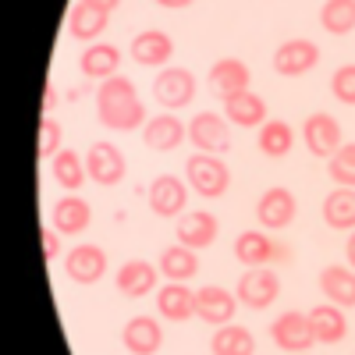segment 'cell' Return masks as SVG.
<instances>
[{
  "label": "cell",
  "mask_w": 355,
  "mask_h": 355,
  "mask_svg": "<svg viewBox=\"0 0 355 355\" xmlns=\"http://www.w3.org/2000/svg\"><path fill=\"white\" fill-rule=\"evenodd\" d=\"M96 117L110 132H135V128H146V121H150L146 103L139 100L135 82L125 78V75H114V78L100 82V89H96Z\"/></svg>",
  "instance_id": "obj_1"
},
{
  "label": "cell",
  "mask_w": 355,
  "mask_h": 355,
  "mask_svg": "<svg viewBox=\"0 0 355 355\" xmlns=\"http://www.w3.org/2000/svg\"><path fill=\"white\" fill-rule=\"evenodd\" d=\"M185 182L196 196L202 199H220L231 189V167L224 164V157L214 153H192L185 160Z\"/></svg>",
  "instance_id": "obj_2"
},
{
  "label": "cell",
  "mask_w": 355,
  "mask_h": 355,
  "mask_svg": "<svg viewBox=\"0 0 355 355\" xmlns=\"http://www.w3.org/2000/svg\"><path fill=\"white\" fill-rule=\"evenodd\" d=\"M146 199H150V210L160 220H178L189 206V182L178 174H157L150 189H146Z\"/></svg>",
  "instance_id": "obj_3"
},
{
  "label": "cell",
  "mask_w": 355,
  "mask_h": 355,
  "mask_svg": "<svg viewBox=\"0 0 355 355\" xmlns=\"http://www.w3.org/2000/svg\"><path fill=\"white\" fill-rule=\"evenodd\" d=\"M234 295L245 309H270L274 299L281 295V277L270 270V266H245L239 284H234Z\"/></svg>",
  "instance_id": "obj_4"
},
{
  "label": "cell",
  "mask_w": 355,
  "mask_h": 355,
  "mask_svg": "<svg viewBox=\"0 0 355 355\" xmlns=\"http://www.w3.org/2000/svg\"><path fill=\"white\" fill-rule=\"evenodd\" d=\"M85 167H89V182H96V185H103V189L121 185V178L128 174L125 153L117 150L114 142H107V139H96V142L85 150Z\"/></svg>",
  "instance_id": "obj_5"
},
{
  "label": "cell",
  "mask_w": 355,
  "mask_h": 355,
  "mask_svg": "<svg viewBox=\"0 0 355 355\" xmlns=\"http://www.w3.org/2000/svg\"><path fill=\"white\" fill-rule=\"evenodd\" d=\"M189 139L199 153H214L224 157L231 150V121L217 110H199L189 125Z\"/></svg>",
  "instance_id": "obj_6"
},
{
  "label": "cell",
  "mask_w": 355,
  "mask_h": 355,
  "mask_svg": "<svg viewBox=\"0 0 355 355\" xmlns=\"http://www.w3.org/2000/svg\"><path fill=\"white\" fill-rule=\"evenodd\" d=\"M153 96L164 110H182L192 103L196 96V75L189 68H178V64H167L157 71L153 78Z\"/></svg>",
  "instance_id": "obj_7"
},
{
  "label": "cell",
  "mask_w": 355,
  "mask_h": 355,
  "mask_svg": "<svg viewBox=\"0 0 355 355\" xmlns=\"http://www.w3.org/2000/svg\"><path fill=\"white\" fill-rule=\"evenodd\" d=\"M295 214H299V199H295V192L284 189V185H270L256 199V220H259L263 231H284V227H291Z\"/></svg>",
  "instance_id": "obj_8"
},
{
  "label": "cell",
  "mask_w": 355,
  "mask_h": 355,
  "mask_svg": "<svg viewBox=\"0 0 355 355\" xmlns=\"http://www.w3.org/2000/svg\"><path fill=\"white\" fill-rule=\"evenodd\" d=\"M302 139H306V150L320 160H331L341 146H345V135H341V125H338V117L327 114V110H316L306 117V125H302Z\"/></svg>",
  "instance_id": "obj_9"
},
{
  "label": "cell",
  "mask_w": 355,
  "mask_h": 355,
  "mask_svg": "<svg viewBox=\"0 0 355 355\" xmlns=\"http://www.w3.org/2000/svg\"><path fill=\"white\" fill-rule=\"evenodd\" d=\"M316 64H320V46L313 40L291 36V40L277 43V50H274V71L284 78H299V75L313 71Z\"/></svg>",
  "instance_id": "obj_10"
},
{
  "label": "cell",
  "mask_w": 355,
  "mask_h": 355,
  "mask_svg": "<svg viewBox=\"0 0 355 355\" xmlns=\"http://www.w3.org/2000/svg\"><path fill=\"white\" fill-rule=\"evenodd\" d=\"M270 338L281 352L295 355V352H309L316 345L313 338V327H309V313H299V309H288L281 313L274 323H270Z\"/></svg>",
  "instance_id": "obj_11"
},
{
  "label": "cell",
  "mask_w": 355,
  "mask_h": 355,
  "mask_svg": "<svg viewBox=\"0 0 355 355\" xmlns=\"http://www.w3.org/2000/svg\"><path fill=\"white\" fill-rule=\"evenodd\" d=\"M64 274L75 284H96L107 274V252L96 242H78L64 252Z\"/></svg>",
  "instance_id": "obj_12"
},
{
  "label": "cell",
  "mask_w": 355,
  "mask_h": 355,
  "mask_svg": "<svg viewBox=\"0 0 355 355\" xmlns=\"http://www.w3.org/2000/svg\"><path fill=\"white\" fill-rule=\"evenodd\" d=\"M185 139H189V125H182V117H174V110H160L142 128V142L153 153H174Z\"/></svg>",
  "instance_id": "obj_13"
},
{
  "label": "cell",
  "mask_w": 355,
  "mask_h": 355,
  "mask_svg": "<svg viewBox=\"0 0 355 355\" xmlns=\"http://www.w3.org/2000/svg\"><path fill=\"white\" fill-rule=\"evenodd\" d=\"M234 309H239V295L220 288V284H206L196 291V316L210 327H224V323L234 320Z\"/></svg>",
  "instance_id": "obj_14"
},
{
  "label": "cell",
  "mask_w": 355,
  "mask_h": 355,
  "mask_svg": "<svg viewBox=\"0 0 355 355\" xmlns=\"http://www.w3.org/2000/svg\"><path fill=\"white\" fill-rule=\"evenodd\" d=\"M89 224H93V206H89L78 192H68L53 202L50 210V227L61 231V234H82L89 231Z\"/></svg>",
  "instance_id": "obj_15"
},
{
  "label": "cell",
  "mask_w": 355,
  "mask_h": 355,
  "mask_svg": "<svg viewBox=\"0 0 355 355\" xmlns=\"http://www.w3.org/2000/svg\"><path fill=\"white\" fill-rule=\"evenodd\" d=\"M178 242L189 245V249H206V245H214L217 242V234H220V220L210 214V210H192V214H182L178 217Z\"/></svg>",
  "instance_id": "obj_16"
},
{
  "label": "cell",
  "mask_w": 355,
  "mask_h": 355,
  "mask_svg": "<svg viewBox=\"0 0 355 355\" xmlns=\"http://www.w3.org/2000/svg\"><path fill=\"white\" fill-rule=\"evenodd\" d=\"M157 277H160V266L153 263H146V259H128L117 266V274H114V288L128 295V299H142V295H150L157 291Z\"/></svg>",
  "instance_id": "obj_17"
},
{
  "label": "cell",
  "mask_w": 355,
  "mask_h": 355,
  "mask_svg": "<svg viewBox=\"0 0 355 355\" xmlns=\"http://www.w3.org/2000/svg\"><path fill=\"white\" fill-rule=\"evenodd\" d=\"M174 57V40L164 28H146L132 40V61L142 68H167Z\"/></svg>",
  "instance_id": "obj_18"
},
{
  "label": "cell",
  "mask_w": 355,
  "mask_h": 355,
  "mask_svg": "<svg viewBox=\"0 0 355 355\" xmlns=\"http://www.w3.org/2000/svg\"><path fill=\"white\" fill-rule=\"evenodd\" d=\"M249 85H252V71H249L245 61H239V57H220V61L210 68V89L220 100L249 93Z\"/></svg>",
  "instance_id": "obj_19"
},
{
  "label": "cell",
  "mask_w": 355,
  "mask_h": 355,
  "mask_svg": "<svg viewBox=\"0 0 355 355\" xmlns=\"http://www.w3.org/2000/svg\"><path fill=\"white\" fill-rule=\"evenodd\" d=\"M121 345L128 355H157L160 345H164V327H160V320L153 316H132L125 323V331H121Z\"/></svg>",
  "instance_id": "obj_20"
},
{
  "label": "cell",
  "mask_w": 355,
  "mask_h": 355,
  "mask_svg": "<svg viewBox=\"0 0 355 355\" xmlns=\"http://www.w3.org/2000/svg\"><path fill=\"white\" fill-rule=\"evenodd\" d=\"M309 327H313L316 345H338L348 338V316L334 302H320L309 309Z\"/></svg>",
  "instance_id": "obj_21"
},
{
  "label": "cell",
  "mask_w": 355,
  "mask_h": 355,
  "mask_svg": "<svg viewBox=\"0 0 355 355\" xmlns=\"http://www.w3.org/2000/svg\"><path fill=\"white\" fill-rule=\"evenodd\" d=\"M107 25H110V11L93 8V4H85V0H78L68 11V36L78 40V43H96Z\"/></svg>",
  "instance_id": "obj_22"
},
{
  "label": "cell",
  "mask_w": 355,
  "mask_h": 355,
  "mask_svg": "<svg viewBox=\"0 0 355 355\" xmlns=\"http://www.w3.org/2000/svg\"><path fill=\"white\" fill-rule=\"evenodd\" d=\"M274 256H284L277 249V242L270 234H263L259 227H245L239 239H234V259L245 263V266H266Z\"/></svg>",
  "instance_id": "obj_23"
},
{
  "label": "cell",
  "mask_w": 355,
  "mask_h": 355,
  "mask_svg": "<svg viewBox=\"0 0 355 355\" xmlns=\"http://www.w3.org/2000/svg\"><path fill=\"white\" fill-rule=\"evenodd\" d=\"M78 68L85 78H96V82H107L117 75V68H121V50H117L114 43H89L78 57Z\"/></svg>",
  "instance_id": "obj_24"
},
{
  "label": "cell",
  "mask_w": 355,
  "mask_h": 355,
  "mask_svg": "<svg viewBox=\"0 0 355 355\" xmlns=\"http://www.w3.org/2000/svg\"><path fill=\"white\" fill-rule=\"evenodd\" d=\"M157 313L164 320H171V323L192 320V313H196V291L185 288V284H178V281H167L157 291Z\"/></svg>",
  "instance_id": "obj_25"
},
{
  "label": "cell",
  "mask_w": 355,
  "mask_h": 355,
  "mask_svg": "<svg viewBox=\"0 0 355 355\" xmlns=\"http://www.w3.org/2000/svg\"><path fill=\"white\" fill-rule=\"evenodd\" d=\"M320 291L323 299L341 306V309H352L355 306V270L352 266H323L320 270Z\"/></svg>",
  "instance_id": "obj_26"
},
{
  "label": "cell",
  "mask_w": 355,
  "mask_h": 355,
  "mask_svg": "<svg viewBox=\"0 0 355 355\" xmlns=\"http://www.w3.org/2000/svg\"><path fill=\"white\" fill-rule=\"evenodd\" d=\"M323 224L331 231H355V189L334 185L323 196Z\"/></svg>",
  "instance_id": "obj_27"
},
{
  "label": "cell",
  "mask_w": 355,
  "mask_h": 355,
  "mask_svg": "<svg viewBox=\"0 0 355 355\" xmlns=\"http://www.w3.org/2000/svg\"><path fill=\"white\" fill-rule=\"evenodd\" d=\"M157 266H160V274H164L167 281L185 284V281H192V277L199 274V256H196V249L174 242V245H167V249L160 252Z\"/></svg>",
  "instance_id": "obj_28"
},
{
  "label": "cell",
  "mask_w": 355,
  "mask_h": 355,
  "mask_svg": "<svg viewBox=\"0 0 355 355\" xmlns=\"http://www.w3.org/2000/svg\"><path fill=\"white\" fill-rule=\"evenodd\" d=\"M256 146L263 157L270 160H281L295 150V128L288 121H281V117H270V121L259 125V135H256Z\"/></svg>",
  "instance_id": "obj_29"
},
{
  "label": "cell",
  "mask_w": 355,
  "mask_h": 355,
  "mask_svg": "<svg viewBox=\"0 0 355 355\" xmlns=\"http://www.w3.org/2000/svg\"><path fill=\"white\" fill-rule=\"evenodd\" d=\"M224 117L239 128H259L263 121H270L266 117V100L256 93H239V96L224 100Z\"/></svg>",
  "instance_id": "obj_30"
},
{
  "label": "cell",
  "mask_w": 355,
  "mask_h": 355,
  "mask_svg": "<svg viewBox=\"0 0 355 355\" xmlns=\"http://www.w3.org/2000/svg\"><path fill=\"white\" fill-rule=\"evenodd\" d=\"M50 174H53V182L61 185L64 192H78L89 182V167H85V157H78V150H61L57 153L50 160Z\"/></svg>",
  "instance_id": "obj_31"
},
{
  "label": "cell",
  "mask_w": 355,
  "mask_h": 355,
  "mask_svg": "<svg viewBox=\"0 0 355 355\" xmlns=\"http://www.w3.org/2000/svg\"><path fill=\"white\" fill-rule=\"evenodd\" d=\"M210 352L214 355H256V338L252 331L239 327V323H224V327H214Z\"/></svg>",
  "instance_id": "obj_32"
},
{
  "label": "cell",
  "mask_w": 355,
  "mask_h": 355,
  "mask_svg": "<svg viewBox=\"0 0 355 355\" xmlns=\"http://www.w3.org/2000/svg\"><path fill=\"white\" fill-rule=\"evenodd\" d=\"M320 25H323V33H331V36L355 33V0H323Z\"/></svg>",
  "instance_id": "obj_33"
},
{
  "label": "cell",
  "mask_w": 355,
  "mask_h": 355,
  "mask_svg": "<svg viewBox=\"0 0 355 355\" xmlns=\"http://www.w3.org/2000/svg\"><path fill=\"white\" fill-rule=\"evenodd\" d=\"M327 174H331L334 185L355 189V142H345L341 150L327 160Z\"/></svg>",
  "instance_id": "obj_34"
},
{
  "label": "cell",
  "mask_w": 355,
  "mask_h": 355,
  "mask_svg": "<svg viewBox=\"0 0 355 355\" xmlns=\"http://www.w3.org/2000/svg\"><path fill=\"white\" fill-rule=\"evenodd\" d=\"M64 128L53 121V117H40V160H53L64 150Z\"/></svg>",
  "instance_id": "obj_35"
},
{
  "label": "cell",
  "mask_w": 355,
  "mask_h": 355,
  "mask_svg": "<svg viewBox=\"0 0 355 355\" xmlns=\"http://www.w3.org/2000/svg\"><path fill=\"white\" fill-rule=\"evenodd\" d=\"M331 93H334L338 103L355 107V64H341V68L331 75Z\"/></svg>",
  "instance_id": "obj_36"
},
{
  "label": "cell",
  "mask_w": 355,
  "mask_h": 355,
  "mask_svg": "<svg viewBox=\"0 0 355 355\" xmlns=\"http://www.w3.org/2000/svg\"><path fill=\"white\" fill-rule=\"evenodd\" d=\"M57 256H61V231L43 227V259H46V263H53Z\"/></svg>",
  "instance_id": "obj_37"
},
{
  "label": "cell",
  "mask_w": 355,
  "mask_h": 355,
  "mask_svg": "<svg viewBox=\"0 0 355 355\" xmlns=\"http://www.w3.org/2000/svg\"><path fill=\"white\" fill-rule=\"evenodd\" d=\"M53 107H57V85L46 78V89H43V117H50Z\"/></svg>",
  "instance_id": "obj_38"
},
{
  "label": "cell",
  "mask_w": 355,
  "mask_h": 355,
  "mask_svg": "<svg viewBox=\"0 0 355 355\" xmlns=\"http://www.w3.org/2000/svg\"><path fill=\"white\" fill-rule=\"evenodd\" d=\"M157 8H167V11H182V8H192L196 0H153Z\"/></svg>",
  "instance_id": "obj_39"
},
{
  "label": "cell",
  "mask_w": 355,
  "mask_h": 355,
  "mask_svg": "<svg viewBox=\"0 0 355 355\" xmlns=\"http://www.w3.org/2000/svg\"><path fill=\"white\" fill-rule=\"evenodd\" d=\"M345 259H348V266L355 270V231L348 234V242H345Z\"/></svg>",
  "instance_id": "obj_40"
},
{
  "label": "cell",
  "mask_w": 355,
  "mask_h": 355,
  "mask_svg": "<svg viewBox=\"0 0 355 355\" xmlns=\"http://www.w3.org/2000/svg\"><path fill=\"white\" fill-rule=\"evenodd\" d=\"M85 4H93V8H103V11H114V8H121V0H85Z\"/></svg>",
  "instance_id": "obj_41"
},
{
  "label": "cell",
  "mask_w": 355,
  "mask_h": 355,
  "mask_svg": "<svg viewBox=\"0 0 355 355\" xmlns=\"http://www.w3.org/2000/svg\"><path fill=\"white\" fill-rule=\"evenodd\" d=\"M295 355H309V352H295Z\"/></svg>",
  "instance_id": "obj_42"
}]
</instances>
